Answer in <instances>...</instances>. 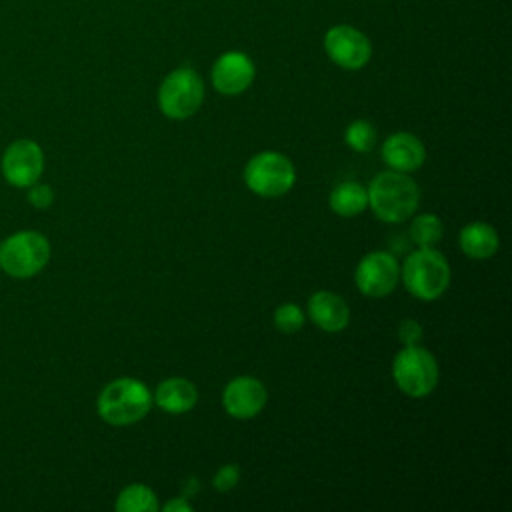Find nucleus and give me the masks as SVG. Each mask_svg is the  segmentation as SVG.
I'll return each mask as SVG.
<instances>
[{
  "mask_svg": "<svg viewBox=\"0 0 512 512\" xmlns=\"http://www.w3.org/2000/svg\"><path fill=\"white\" fill-rule=\"evenodd\" d=\"M366 192L368 206L372 208L376 218L388 224L408 220L420 204L418 184L406 172L398 170L376 174L368 184Z\"/></svg>",
  "mask_w": 512,
  "mask_h": 512,
  "instance_id": "1",
  "label": "nucleus"
},
{
  "mask_svg": "<svg viewBox=\"0 0 512 512\" xmlns=\"http://www.w3.org/2000/svg\"><path fill=\"white\" fill-rule=\"evenodd\" d=\"M152 404V394L144 382L136 378H116L102 388L96 408L104 422L128 426L142 420Z\"/></svg>",
  "mask_w": 512,
  "mask_h": 512,
  "instance_id": "2",
  "label": "nucleus"
},
{
  "mask_svg": "<svg viewBox=\"0 0 512 512\" xmlns=\"http://www.w3.org/2000/svg\"><path fill=\"white\" fill-rule=\"evenodd\" d=\"M400 278L412 296L430 302L446 292L450 284V266L434 246L418 248L406 256L400 268Z\"/></svg>",
  "mask_w": 512,
  "mask_h": 512,
  "instance_id": "3",
  "label": "nucleus"
},
{
  "mask_svg": "<svg viewBox=\"0 0 512 512\" xmlns=\"http://www.w3.org/2000/svg\"><path fill=\"white\" fill-rule=\"evenodd\" d=\"M50 260V242L36 230H22L0 244V268L14 278L36 276Z\"/></svg>",
  "mask_w": 512,
  "mask_h": 512,
  "instance_id": "4",
  "label": "nucleus"
},
{
  "mask_svg": "<svg viewBox=\"0 0 512 512\" xmlns=\"http://www.w3.org/2000/svg\"><path fill=\"white\" fill-rule=\"evenodd\" d=\"M438 362L426 348L412 344L404 346L392 362V378L396 386L412 396L424 398L428 396L438 384Z\"/></svg>",
  "mask_w": 512,
  "mask_h": 512,
  "instance_id": "5",
  "label": "nucleus"
},
{
  "mask_svg": "<svg viewBox=\"0 0 512 512\" xmlns=\"http://www.w3.org/2000/svg\"><path fill=\"white\" fill-rule=\"evenodd\" d=\"M204 100V82L192 68L172 70L158 88V106L172 120H186L198 112Z\"/></svg>",
  "mask_w": 512,
  "mask_h": 512,
  "instance_id": "6",
  "label": "nucleus"
},
{
  "mask_svg": "<svg viewBox=\"0 0 512 512\" xmlns=\"http://www.w3.org/2000/svg\"><path fill=\"white\" fill-rule=\"evenodd\" d=\"M296 180L294 164L288 156L280 152H260L246 162L244 182L246 186L262 198L284 196Z\"/></svg>",
  "mask_w": 512,
  "mask_h": 512,
  "instance_id": "7",
  "label": "nucleus"
},
{
  "mask_svg": "<svg viewBox=\"0 0 512 512\" xmlns=\"http://www.w3.org/2000/svg\"><path fill=\"white\" fill-rule=\"evenodd\" d=\"M400 280L398 260L384 250L366 254L354 272V282L358 290L368 298L388 296Z\"/></svg>",
  "mask_w": 512,
  "mask_h": 512,
  "instance_id": "8",
  "label": "nucleus"
},
{
  "mask_svg": "<svg viewBox=\"0 0 512 512\" xmlns=\"http://www.w3.org/2000/svg\"><path fill=\"white\" fill-rule=\"evenodd\" d=\"M324 50L328 58L344 70H360L372 56L370 40L354 26H332L324 36Z\"/></svg>",
  "mask_w": 512,
  "mask_h": 512,
  "instance_id": "9",
  "label": "nucleus"
},
{
  "mask_svg": "<svg viewBox=\"0 0 512 512\" xmlns=\"http://www.w3.org/2000/svg\"><path fill=\"white\" fill-rule=\"evenodd\" d=\"M44 170V152L34 140L12 142L2 156V174L16 188H28L38 182Z\"/></svg>",
  "mask_w": 512,
  "mask_h": 512,
  "instance_id": "10",
  "label": "nucleus"
},
{
  "mask_svg": "<svg viewBox=\"0 0 512 512\" xmlns=\"http://www.w3.org/2000/svg\"><path fill=\"white\" fill-rule=\"evenodd\" d=\"M256 76L254 62L248 54L230 50L218 56V60L212 66V86L224 94V96H236L250 88L252 80Z\"/></svg>",
  "mask_w": 512,
  "mask_h": 512,
  "instance_id": "11",
  "label": "nucleus"
},
{
  "mask_svg": "<svg viewBox=\"0 0 512 512\" xmlns=\"http://www.w3.org/2000/svg\"><path fill=\"white\" fill-rule=\"evenodd\" d=\"M268 392L254 376H238L230 380L222 392L224 410L238 420H250L266 406Z\"/></svg>",
  "mask_w": 512,
  "mask_h": 512,
  "instance_id": "12",
  "label": "nucleus"
},
{
  "mask_svg": "<svg viewBox=\"0 0 512 512\" xmlns=\"http://www.w3.org/2000/svg\"><path fill=\"white\" fill-rule=\"evenodd\" d=\"M382 160L398 172H412L424 164L426 150L420 138L410 132H394L382 144Z\"/></svg>",
  "mask_w": 512,
  "mask_h": 512,
  "instance_id": "13",
  "label": "nucleus"
},
{
  "mask_svg": "<svg viewBox=\"0 0 512 512\" xmlns=\"http://www.w3.org/2000/svg\"><path fill=\"white\" fill-rule=\"evenodd\" d=\"M308 316L320 330L340 332L350 322V308L336 292L318 290L308 300Z\"/></svg>",
  "mask_w": 512,
  "mask_h": 512,
  "instance_id": "14",
  "label": "nucleus"
},
{
  "mask_svg": "<svg viewBox=\"0 0 512 512\" xmlns=\"http://www.w3.org/2000/svg\"><path fill=\"white\" fill-rule=\"evenodd\" d=\"M152 402L168 414H184L196 406L198 390L186 378H168L158 384Z\"/></svg>",
  "mask_w": 512,
  "mask_h": 512,
  "instance_id": "15",
  "label": "nucleus"
},
{
  "mask_svg": "<svg viewBox=\"0 0 512 512\" xmlns=\"http://www.w3.org/2000/svg\"><path fill=\"white\" fill-rule=\"evenodd\" d=\"M460 250L472 260H488L496 254L500 238L496 228L486 222H470L458 234Z\"/></svg>",
  "mask_w": 512,
  "mask_h": 512,
  "instance_id": "16",
  "label": "nucleus"
},
{
  "mask_svg": "<svg viewBox=\"0 0 512 512\" xmlns=\"http://www.w3.org/2000/svg\"><path fill=\"white\" fill-rule=\"evenodd\" d=\"M330 208L340 216H356L368 208V192L360 182L344 180L330 192Z\"/></svg>",
  "mask_w": 512,
  "mask_h": 512,
  "instance_id": "17",
  "label": "nucleus"
},
{
  "mask_svg": "<svg viewBox=\"0 0 512 512\" xmlns=\"http://www.w3.org/2000/svg\"><path fill=\"white\" fill-rule=\"evenodd\" d=\"M408 236L418 248H432L442 240L444 224L436 214L424 212L412 220L408 228Z\"/></svg>",
  "mask_w": 512,
  "mask_h": 512,
  "instance_id": "18",
  "label": "nucleus"
},
{
  "mask_svg": "<svg viewBox=\"0 0 512 512\" xmlns=\"http://www.w3.org/2000/svg\"><path fill=\"white\" fill-rule=\"evenodd\" d=\"M116 510L118 512H156L158 500L152 488L144 484H130L118 494Z\"/></svg>",
  "mask_w": 512,
  "mask_h": 512,
  "instance_id": "19",
  "label": "nucleus"
},
{
  "mask_svg": "<svg viewBox=\"0 0 512 512\" xmlns=\"http://www.w3.org/2000/svg\"><path fill=\"white\" fill-rule=\"evenodd\" d=\"M376 128L368 120H354L344 132L346 144L356 152H368L376 144Z\"/></svg>",
  "mask_w": 512,
  "mask_h": 512,
  "instance_id": "20",
  "label": "nucleus"
},
{
  "mask_svg": "<svg viewBox=\"0 0 512 512\" xmlns=\"http://www.w3.org/2000/svg\"><path fill=\"white\" fill-rule=\"evenodd\" d=\"M274 326L284 334H294L304 326V312L294 302H284L274 310Z\"/></svg>",
  "mask_w": 512,
  "mask_h": 512,
  "instance_id": "21",
  "label": "nucleus"
},
{
  "mask_svg": "<svg viewBox=\"0 0 512 512\" xmlns=\"http://www.w3.org/2000/svg\"><path fill=\"white\" fill-rule=\"evenodd\" d=\"M238 480H240V468L236 464H224L214 474L212 484L218 492H228L238 484Z\"/></svg>",
  "mask_w": 512,
  "mask_h": 512,
  "instance_id": "22",
  "label": "nucleus"
},
{
  "mask_svg": "<svg viewBox=\"0 0 512 512\" xmlns=\"http://www.w3.org/2000/svg\"><path fill=\"white\" fill-rule=\"evenodd\" d=\"M28 202L38 208V210H46L52 202H54V190L48 184H38L34 182L32 186H28Z\"/></svg>",
  "mask_w": 512,
  "mask_h": 512,
  "instance_id": "23",
  "label": "nucleus"
},
{
  "mask_svg": "<svg viewBox=\"0 0 512 512\" xmlns=\"http://www.w3.org/2000/svg\"><path fill=\"white\" fill-rule=\"evenodd\" d=\"M422 326L416 322V320H404L400 322L398 326V340L404 344V346H412V344H418L422 340Z\"/></svg>",
  "mask_w": 512,
  "mask_h": 512,
  "instance_id": "24",
  "label": "nucleus"
},
{
  "mask_svg": "<svg viewBox=\"0 0 512 512\" xmlns=\"http://www.w3.org/2000/svg\"><path fill=\"white\" fill-rule=\"evenodd\" d=\"M192 510V504L180 496V498H172L170 502L164 504V512H190Z\"/></svg>",
  "mask_w": 512,
  "mask_h": 512,
  "instance_id": "25",
  "label": "nucleus"
},
{
  "mask_svg": "<svg viewBox=\"0 0 512 512\" xmlns=\"http://www.w3.org/2000/svg\"><path fill=\"white\" fill-rule=\"evenodd\" d=\"M196 492H198V480H196V478H188V480H186V486H184V490H182V496L188 498V496H194Z\"/></svg>",
  "mask_w": 512,
  "mask_h": 512,
  "instance_id": "26",
  "label": "nucleus"
}]
</instances>
